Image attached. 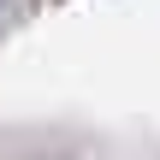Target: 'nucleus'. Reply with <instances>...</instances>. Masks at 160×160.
Here are the masks:
<instances>
[{"mask_svg":"<svg viewBox=\"0 0 160 160\" xmlns=\"http://www.w3.org/2000/svg\"><path fill=\"white\" fill-rule=\"evenodd\" d=\"M0 6H6V0H0Z\"/></svg>","mask_w":160,"mask_h":160,"instance_id":"obj_1","label":"nucleus"}]
</instances>
